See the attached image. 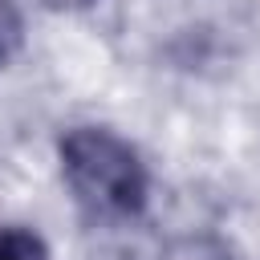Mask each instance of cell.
<instances>
[{
	"label": "cell",
	"instance_id": "7a4b0ae2",
	"mask_svg": "<svg viewBox=\"0 0 260 260\" xmlns=\"http://www.w3.org/2000/svg\"><path fill=\"white\" fill-rule=\"evenodd\" d=\"M0 260H49V244L28 223L0 228Z\"/></svg>",
	"mask_w": 260,
	"mask_h": 260
},
{
	"label": "cell",
	"instance_id": "277c9868",
	"mask_svg": "<svg viewBox=\"0 0 260 260\" xmlns=\"http://www.w3.org/2000/svg\"><path fill=\"white\" fill-rule=\"evenodd\" d=\"M45 8H53V12H81V8H89V4H98V0H41Z\"/></svg>",
	"mask_w": 260,
	"mask_h": 260
},
{
	"label": "cell",
	"instance_id": "6da1fadb",
	"mask_svg": "<svg viewBox=\"0 0 260 260\" xmlns=\"http://www.w3.org/2000/svg\"><path fill=\"white\" fill-rule=\"evenodd\" d=\"M61 179L89 223H134L150 199V171L130 138L110 126L81 122L57 138Z\"/></svg>",
	"mask_w": 260,
	"mask_h": 260
},
{
	"label": "cell",
	"instance_id": "3957f363",
	"mask_svg": "<svg viewBox=\"0 0 260 260\" xmlns=\"http://www.w3.org/2000/svg\"><path fill=\"white\" fill-rule=\"evenodd\" d=\"M20 49H24V12H20V0H0V73L16 61Z\"/></svg>",
	"mask_w": 260,
	"mask_h": 260
},
{
	"label": "cell",
	"instance_id": "5b68a950",
	"mask_svg": "<svg viewBox=\"0 0 260 260\" xmlns=\"http://www.w3.org/2000/svg\"><path fill=\"white\" fill-rule=\"evenodd\" d=\"M215 260H223V256H215Z\"/></svg>",
	"mask_w": 260,
	"mask_h": 260
}]
</instances>
